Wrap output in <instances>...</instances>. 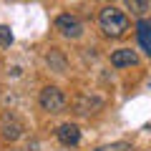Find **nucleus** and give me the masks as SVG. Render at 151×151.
I'll list each match as a JSON object with an SVG mask.
<instances>
[{"label": "nucleus", "instance_id": "obj_5", "mask_svg": "<svg viewBox=\"0 0 151 151\" xmlns=\"http://www.w3.org/2000/svg\"><path fill=\"white\" fill-rule=\"evenodd\" d=\"M73 108L78 116H91V113H98L103 108V101L98 96H78L73 101Z\"/></svg>", "mask_w": 151, "mask_h": 151}, {"label": "nucleus", "instance_id": "obj_1", "mask_svg": "<svg viewBox=\"0 0 151 151\" xmlns=\"http://www.w3.org/2000/svg\"><path fill=\"white\" fill-rule=\"evenodd\" d=\"M98 25H101V30L106 33L108 38H124L126 33L131 30V23H129V15L126 13H121L119 8H103L101 13H98Z\"/></svg>", "mask_w": 151, "mask_h": 151}, {"label": "nucleus", "instance_id": "obj_10", "mask_svg": "<svg viewBox=\"0 0 151 151\" xmlns=\"http://www.w3.org/2000/svg\"><path fill=\"white\" fill-rule=\"evenodd\" d=\"M126 3V8H129L131 13H134V15H146V13H149V8H151V0H124Z\"/></svg>", "mask_w": 151, "mask_h": 151}, {"label": "nucleus", "instance_id": "obj_8", "mask_svg": "<svg viewBox=\"0 0 151 151\" xmlns=\"http://www.w3.org/2000/svg\"><path fill=\"white\" fill-rule=\"evenodd\" d=\"M136 33H139V43L144 45V50L149 53V58H151V23L149 20H139Z\"/></svg>", "mask_w": 151, "mask_h": 151}, {"label": "nucleus", "instance_id": "obj_2", "mask_svg": "<svg viewBox=\"0 0 151 151\" xmlns=\"http://www.w3.org/2000/svg\"><path fill=\"white\" fill-rule=\"evenodd\" d=\"M38 103H40V108L48 111V113H60L68 106V98H65V93L60 91L58 86H45L43 91H40V96H38Z\"/></svg>", "mask_w": 151, "mask_h": 151}, {"label": "nucleus", "instance_id": "obj_7", "mask_svg": "<svg viewBox=\"0 0 151 151\" xmlns=\"http://www.w3.org/2000/svg\"><path fill=\"white\" fill-rule=\"evenodd\" d=\"M136 63H139V55L131 48H121V50H113L111 53V65L113 68H129V65H136Z\"/></svg>", "mask_w": 151, "mask_h": 151}, {"label": "nucleus", "instance_id": "obj_11", "mask_svg": "<svg viewBox=\"0 0 151 151\" xmlns=\"http://www.w3.org/2000/svg\"><path fill=\"white\" fill-rule=\"evenodd\" d=\"M96 151H134V149H131V144H126V141H116V144L101 146V149H96Z\"/></svg>", "mask_w": 151, "mask_h": 151}, {"label": "nucleus", "instance_id": "obj_6", "mask_svg": "<svg viewBox=\"0 0 151 151\" xmlns=\"http://www.w3.org/2000/svg\"><path fill=\"white\" fill-rule=\"evenodd\" d=\"M55 136H58V141L63 146H78V141H81V131H78L76 124H60Z\"/></svg>", "mask_w": 151, "mask_h": 151}, {"label": "nucleus", "instance_id": "obj_3", "mask_svg": "<svg viewBox=\"0 0 151 151\" xmlns=\"http://www.w3.org/2000/svg\"><path fill=\"white\" fill-rule=\"evenodd\" d=\"M55 30H58L63 38L76 40V38H81V35H83V23L78 20L76 15L65 13V15H58V18H55Z\"/></svg>", "mask_w": 151, "mask_h": 151}, {"label": "nucleus", "instance_id": "obj_12", "mask_svg": "<svg viewBox=\"0 0 151 151\" xmlns=\"http://www.w3.org/2000/svg\"><path fill=\"white\" fill-rule=\"evenodd\" d=\"M13 43V33L8 25H0V45H10Z\"/></svg>", "mask_w": 151, "mask_h": 151}, {"label": "nucleus", "instance_id": "obj_4", "mask_svg": "<svg viewBox=\"0 0 151 151\" xmlns=\"http://www.w3.org/2000/svg\"><path fill=\"white\" fill-rule=\"evenodd\" d=\"M0 131H3V139L5 141H18L23 136V131H25V126H23V121L18 119L15 113H5L3 121H0Z\"/></svg>", "mask_w": 151, "mask_h": 151}, {"label": "nucleus", "instance_id": "obj_9", "mask_svg": "<svg viewBox=\"0 0 151 151\" xmlns=\"http://www.w3.org/2000/svg\"><path fill=\"white\" fill-rule=\"evenodd\" d=\"M45 60H48V65L55 70V73H63V70H65V58L60 55L58 48H50V53L45 55Z\"/></svg>", "mask_w": 151, "mask_h": 151}]
</instances>
